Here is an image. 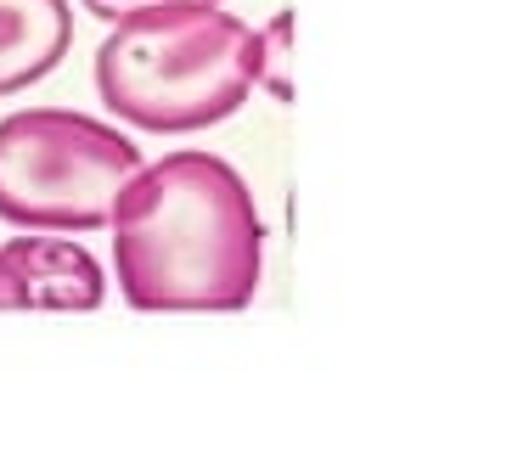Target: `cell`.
Returning a JSON list of instances; mask_svg holds the SVG:
<instances>
[{
    "instance_id": "1",
    "label": "cell",
    "mask_w": 512,
    "mask_h": 450,
    "mask_svg": "<svg viewBox=\"0 0 512 450\" xmlns=\"http://www.w3.org/2000/svg\"><path fill=\"white\" fill-rule=\"evenodd\" d=\"M113 276L130 310H248L265 270V220L248 180L214 152H164L113 197Z\"/></svg>"
},
{
    "instance_id": "2",
    "label": "cell",
    "mask_w": 512,
    "mask_h": 450,
    "mask_svg": "<svg viewBox=\"0 0 512 450\" xmlns=\"http://www.w3.org/2000/svg\"><path fill=\"white\" fill-rule=\"evenodd\" d=\"M259 90V29L220 0H152L96 45V96L141 135H192Z\"/></svg>"
},
{
    "instance_id": "3",
    "label": "cell",
    "mask_w": 512,
    "mask_h": 450,
    "mask_svg": "<svg viewBox=\"0 0 512 450\" xmlns=\"http://www.w3.org/2000/svg\"><path fill=\"white\" fill-rule=\"evenodd\" d=\"M141 169V147L74 107L0 119V220L17 231H96Z\"/></svg>"
},
{
    "instance_id": "4",
    "label": "cell",
    "mask_w": 512,
    "mask_h": 450,
    "mask_svg": "<svg viewBox=\"0 0 512 450\" xmlns=\"http://www.w3.org/2000/svg\"><path fill=\"white\" fill-rule=\"evenodd\" d=\"M0 254L17 270L29 310H96V304L107 299L102 265H96V254L74 237H57V231H17Z\"/></svg>"
},
{
    "instance_id": "5",
    "label": "cell",
    "mask_w": 512,
    "mask_h": 450,
    "mask_svg": "<svg viewBox=\"0 0 512 450\" xmlns=\"http://www.w3.org/2000/svg\"><path fill=\"white\" fill-rule=\"evenodd\" d=\"M74 45L68 0H0V96L40 85Z\"/></svg>"
},
{
    "instance_id": "6",
    "label": "cell",
    "mask_w": 512,
    "mask_h": 450,
    "mask_svg": "<svg viewBox=\"0 0 512 450\" xmlns=\"http://www.w3.org/2000/svg\"><path fill=\"white\" fill-rule=\"evenodd\" d=\"M259 90H271L276 102H293V6L259 29Z\"/></svg>"
},
{
    "instance_id": "7",
    "label": "cell",
    "mask_w": 512,
    "mask_h": 450,
    "mask_svg": "<svg viewBox=\"0 0 512 450\" xmlns=\"http://www.w3.org/2000/svg\"><path fill=\"white\" fill-rule=\"evenodd\" d=\"M0 310H29V299H23V282H17V270L6 265V254H0Z\"/></svg>"
},
{
    "instance_id": "8",
    "label": "cell",
    "mask_w": 512,
    "mask_h": 450,
    "mask_svg": "<svg viewBox=\"0 0 512 450\" xmlns=\"http://www.w3.org/2000/svg\"><path fill=\"white\" fill-rule=\"evenodd\" d=\"M79 6H85V12H96V17H107V23H113V17H119V12H130V6H152V0H79Z\"/></svg>"
}]
</instances>
